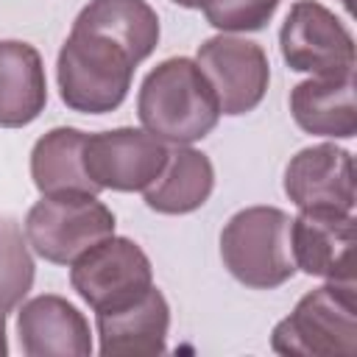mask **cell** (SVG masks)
Returning a JSON list of instances; mask_svg holds the SVG:
<instances>
[{
	"mask_svg": "<svg viewBox=\"0 0 357 357\" xmlns=\"http://www.w3.org/2000/svg\"><path fill=\"white\" fill-rule=\"evenodd\" d=\"M137 114L145 131L162 142L190 145L218 126L220 106L201 67L187 56H173L145 75Z\"/></svg>",
	"mask_w": 357,
	"mask_h": 357,
	"instance_id": "cell-1",
	"label": "cell"
},
{
	"mask_svg": "<svg viewBox=\"0 0 357 357\" xmlns=\"http://www.w3.org/2000/svg\"><path fill=\"white\" fill-rule=\"evenodd\" d=\"M134 67L137 61L117 42L73 28L56 61L59 95L81 114L114 112L131 89Z\"/></svg>",
	"mask_w": 357,
	"mask_h": 357,
	"instance_id": "cell-2",
	"label": "cell"
},
{
	"mask_svg": "<svg viewBox=\"0 0 357 357\" xmlns=\"http://www.w3.org/2000/svg\"><path fill=\"white\" fill-rule=\"evenodd\" d=\"M271 346L287 357H354L357 293L354 282H329L298 298L273 326Z\"/></svg>",
	"mask_w": 357,
	"mask_h": 357,
	"instance_id": "cell-3",
	"label": "cell"
},
{
	"mask_svg": "<svg viewBox=\"0 0 357 357\" xmlns=\"http://www.w3.org/2000/svg\"><path fill=\"white\" fill-rule=\"evenodd\" d=\"M220 259L229 273L254 290H273L296 273L290 215L276 206H248L220 231Z\"/></svg>",
	"mask_w": 357,
	"mask_h": 357,
	"instance_id": "cell-4",
	"label": "cell"
},
{
	"mask_svg": "<svg viewBox=\"0 0 357 357\" xmlns=\"http://www.w3.org/2000/svg\"><path fill=\"white\" fill-rule=\"evenodd\" d=\"M109 234H114V212L89 192L42 195L25 215L28 245L53 265H70Z\"/></svg>",
	"mask_w": 357,
	"mask_h": 357,
	"instance_id": "cell-5",
	"label": "cell"
},
{
	"mask_svg": "<svg viewBox=\"0 0 357 357\" xmlns=\"http://www.w3.org/2000/svg\"><path fill=\"white\" fill-rule=\"evenodd\" d=\"M73 290L95 310H117L153 287L148 254L128 237H103L70 262Z\"/></svg>",
	"mask_w": 357,
	"mask_h": 357,
	"instance_id": "cell-6",
	"label": "cell"
},
{
	"mask_svg": "<svg viewBox=\"0 0 357 357\" xmlns=\"http://www.w3.org/2000/svg\"><path fill=\"white\" fill-rule=\"evenodd\" d=\"M279 47L282 59L296 73L329 75L354 70L351 31L315 0L293 3L279 31Z\"/></svg>",
	"mask_w": 357,
	"mask_h": 357,
	"instance_id": "cell-7",
	"label": "cell"
},
{
	"mask_svg": "<svg viewBox=\"0 0 357 357\" xmlns=\"http://www.w3.org/2000/svg\"><path fill=\"white\" fill-rule=\"evenodd\" d=\"M195 64L206 75L220 114H245L254 112L271 81V64L265 50L257 42L240 36H212L198 47Z\"/></svg>",
	"mask_w": 357,
	"mask_h": 357,
	"instance_id": "cell-8",
	"label": "cell"
},
{
	"mask_svg": "<svg viewBox=\"0 0 357 357\" xmlns=\"http://www.w3.org/2000/svg\"><path fill=\"white\" fill-rule=\"evenodd\" d=\"M167 148L145 128H112L86 134L84 165L100 190H145L165 167Z\"/></svg>",
	"mask_w": 357,
	"mask_h": 357,
	"instance_id": "cell-9",
	"label": "cell"
},
{
	"mask_svg": "<svg viewBox=\"0 0 357 357\" xmlns=\"http://www.w3.org/2000/svg\"><path fill=\"white\" fill-rule=\"evenodd\" d=\"M357 226L351 212L340 209H298L290 218L293 262L307 276L329 282H354Z\"/></svg>",
	"mask_w": 357,
	"mask_h": 357,
	"instance_id": "cell-10",
	"label": "cell"
},
{
	"mask_svg": "<svg viewBox=\"0 0 357 357\" xmlns=\"http://www.w3.org/2000/svg\"><path fill=\"white\" fill-rule=\"evenodd\" d=\"M284 192L298 209H354V159L332 142L301 148L284 167Z\"/></svg>",
	"mask_w": 357,
	"mask_h": 357,
	"instance_id": "cell-11",
	"label": "cell"
},
{
	"mask_svg": "<svg viewBox=\"0 0 357 357\" xmlns=\"http://www.w3.org/2000/svg\"><path fill=\"white\" fill-rule=\"evenodd\" d=\"M20 346L28 357H86L92 335L84 312L56 293L36 296L17 315Z\"/></svg>",
	"mask_w": 357,
	"mask_h": 357,
	"instance_id": "cell-12",
	"label": "cell"
},
{
	"mask_svg": "<svg viewBox=\"0 0 357 357\" xmlns=\"http://www.w3.org/2000/svg\"><path fill=\"white\" fill-rule=\"evenodd\" d=\"M167 329H170V307L159 287H151L126 307L98 312L100 354L106 357L165 354Z\"/></svg>",
	"mask_w": 357,
	"mask_h": 357,
	"instance_id": "cell-13",
	"label": "cell"
},
{
	"mask_svg": "<svg viewBox=\"0 0 357 357\" xmlns=\"http://www.w3.org/2000/svg\"><path fill=\"white\" fill-rule=\"evenodd\" d=\"M290 114L307 134L351 139L357 134L354 70L312 75L296 84L290 89Z\"/></svg>",
	"mask_w": 357,
	"mask_h": 357,
	"instance_id": "cell-14",
	"label": "cell"
},
{
	"mask_svg": "<svg viewBox=\"0 0 357 357\" xmlns=\"http://www.w3.org/2000/svg\"><path fill=\"white\" fill-rule=\"evenodd\" d=\"M47 103V78L42 56L20 39L0 42V128L33 123Z\"/></svg>",
	"mask_w": 357,
	"mask_h": 357,
	"instance_id": "cell-15",
	"label": "cell"
},
{
	"mask_svg": "<svg viewBox=\"0 0 357 357\" xmlns=\"http://www.w3.org/2000/svg\"><path fill=\"white\" fill-rule=\"evenodd\" d=\"M215 187V167L206 153L176 145L167 151L162 173L145 187V206L159 215H187L201 209Z\"/></svg>",
	"mask_w": 357,
	"mask_h": 357,
	"instance_id": "cell-16",
	"label": "cell"
},
{
	"mask_svg": "<svg viewBox=\"0 0 357 357\" xmlns=\"http://www.w3.org/2000/svg\"><path fill=\"white\" fill-rule=\"evenodd\" d=\"M73 28L117 42L137 64L159 45V17L145 0H89Z\"/></svg>",
	"mask_w": 357,
	"mask_h": 357,
	"instance_id": "cell-17",
	"label": "cell"
},
{
	"mask_svg": "<svg viewBox=\"0 0 357 357\" xmlns=\"http://www.w3.org/2000/svg\"><path fill=\"white\" fill-rule=\"evenodd\" d=\"M86 134L78 128H53L42 134L31 151V178L42 195L59 192H89L98 195L100 187L89 178L84 165Z\"/></svg>",
	"mask_w": 357,
	"mask_h": 357,
	"instance_id": "cell-18",
	"label": "cell"
},
{
	"mask_svg": "<svg viewBox=\"0 0 357 357\" xmlns=\"http://www.w3.org/2000/svg\"><path fill=\"white\" fill-rule=\"evenodd\" d=\"M33 284L28 240L14 218L0 215V312H11Z\"/></svg>",
	"mask_w": 357,
	"mask_h": 357,
	"instance_id": "cell-19",
	"label": "cell"
},
{
	"mask_svg": "<svg viewBox=\"0 0 357 357\" xmlns=\"http://www.w3.org/2000/svg\"><path fill=\"white\" fill-rule=\"evenodd\" d=\"M204 17L212 28L229 33L262 31L279 8V0H204Z\"/></svg>",
	"mask_w": 357,
	"mask_h": 357,
	"instance_id": "cell-20",
	"label": "cell"
},
{
	"mask_svg": "<svg viewBox=\"0 0 357 357\" xmlns=\"http://www.w3.org/2000/svg\"><path fill=\"white\" fill-rule=\"evenodd\" d=\"M8 354V343H6V312H0V357Z\"/></svg>",
	"mask_w": 357,
	"mask_h": 357,
	"instance_id": "cell-21",
	"label": "cell"
},
{
	"mask_svg": "<svg viewBox=\"0 0 357 357\" xmlns=\"http://www.w3.org/2000/svg\"><path fill=\"white\" fill-rule=\"evenodd\" d=\"M176 6H181V8H201V3L204 0H173Z\"/></svg>",
	"mask_w": 357,
	"mask_h": 357,
	"instance_id": "cell-22",
	"label": "cell"
},
{
	"mask_svg": "<svg viewBox=\"0 0 357 357\" xmlns=\"http://www.w3.org/2000/svg\"><path fill=\"white\" fill-rule=\"evenodd\" d=\"M343 6H346V11H351V0H340Z\"/></svg>",
	"mask_w": 357,
	"mask_h": 357,
	"instance_id": "cell-23",
	"label": "cell"
}]
</instances>
